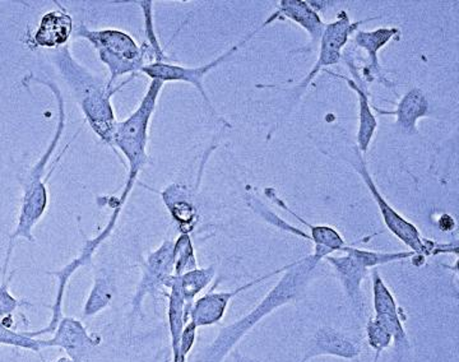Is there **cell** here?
<instances>
[{
    "instance_id": "obj_1",
    "label": "cell",
    "mask_w": 459,
    "mask_h": 362,
    "mask_svg": "<svg viewBox=\"0 0 459 362\" xmlns=\"http://www.w3.org/2000/svg\"><path fill=\"white\" fill-rule=\"evenodd\" d=\"M30 83H39L47 87L48 90L53 93L54 99L56 101L57 116L56 133L49 142V146L47 147L45 152L42 153L40 159H38L35 165L30 168L29 173L25 177L21 179V186H22V199H21L20 213H18L16 226L13 231L9 235L7 250H5V258L2 265V279L7 277L9 273V263H11L12 254H13L14 246L20 239L26 240L27 243H36L35 230L36 225L41 221L42 217L47 213L48 206H49V192H48V183L53 177L57 168V165L62 161L66 151L74 144L75 138L80 135V131L75 133L74 140L68 142L63 147L62 152L56 157V159L49 168L51 157L56 152L60 141H62L63 134H65L66 125V111H65V99L63 96L62 90L53 81L41 80L39 77L29 75L22 81L25 87H29Z\"/></svg>"
},
{
    "instance_id": "obj_2",
    "label": "cell",
    "mask_w": 459,
    "mask_h": 362,
    "mask_svg": "<svg viewBox=\"0 0 459 362\" xmlns=\"http://www.w3.org/2000/svg\"><path fill=\"white\" fill-rule=\"evenodd\" d=\"M319 263V259L313 254L292 262L279 282L256 304L255 309L221 328L212 342L199 352L195 362H223L262 319L303 295Z\"/></svg>"
},
{
    "instance_id": "obj_3",
    "label": "cell",
    "mask_w": 459,
    "mask_h": 362,
    "mask_svg": "<svg viewBox=\"0 0 459 362\" xmlns=\"http://www.w3.org/2000/svg\"><path fill=\"white\" fill-rule=\"evenodd\" d=\"M53 62L63 75L86 122L100 141L110 147L117 120L113 98L123 87L108 90V80L92 73L87 66L74 59L68 45L53 53Z\"/></svg>"
},
{
    "instance_id": "obj_4",
    "label": "cell",
    "mask_w": 459,
    "mask_h": 362,
    "mask_svg": "<svg viewBox=\"0 0 459 362\" xmlns=\"http://www.w3.org/2000/svg\"><path fill=\"white\" fill-rule=\"evenodd\" d=\"M75 38L84 39L98 51L99 59L108 71V90L131 83L142 68L148 65L144 45L137 44L129 33L120 30H90L80 23L74 30Z\"/></svg>"
},
{
    "instance_id": "obj_5",
    "label": "cell",
    "mask_w": 459,
    "mask_h": 362,
    "mask_svg": "<svg viewBox=\"0 0 459 362\" xmlns=\"http://www.w3.org/2000/svg\"><path fill=\"white\" fill-rule=\"evenodd\" d=\"M162 90H164V83L156 80L151 81L138 108L126 120L117 124L111 150L120 159L122 156L126 159L128 164L126 168H138L142 171L147 165L151 119L155 114Z\"/></svg>"
},
{
    "instance_id": "obj_6",
    "label": "cell",
    "mask_w": 459,
    "mask_h": 362,
    "mask_svg": "<svg viewBox=\"0 0 459 362\" xmlns=\"http://www.w3.org/2000/svg\"><path fill=\"white\" fill-rule=\"evenodd\" d=\"M356 153H358L359 162H360V165L356 166V171L360 174L365 185L370 190L371 195H373L374 201H376L377 206L379 208L383 221H385L388 230L391 231L398 240H401L404 246L410 247L411 252L415 253L418 258L424 259V261L427 256L448 254V253H453V254L457 256V244H455V246H440V244L434 243V241L424 239L421 234H420L419 228H416L413 223H411L409 220L402 217L401 214L385 201V197H383L379 190H377V186L376 183H374L369 170H368V165L364 156H362L359 151H356Z\"/></svg>"
},
{
    "instance_id": "obj_7",
    "label": "cell",
    "mask_w": 459,
    "mask_h": 362,
    "mask_svg": "<svg viewBox=\"0 0 459 362\" xmlns=\"http://www.w3.org/2000/svg\"><path fill=\"white\" fill-rule=\"evenodd\" d=\"M281 16L279 12H274L268 17L262 25L256 27L252 32L247 33L243 40L238 42L234 47H230L221 56H217L212 62L207 63V65L201 66H183L178 65H172V63H152L143 66L141 71V74L147 75L151 78V81L156 80L162 83L168 82H184L192 84L197 89L198 92L201 93L202 99H204V104L207 105L208 110L217 116L216 108H213L212 101L208 98L207 92H205L204 81L205 75L212 72L213 69L219 68L223 63L228 62L232 56H237L238 50L243 49L244 47L252 40L255 36L258 35L264 27L270 26L274 21L280 20Z\"/></svg>"
},
{
    "instance_id": "obj_8",
    "label": "cell",
    "mask_w": 459,
    "mask_h": 362,
    "mask_svg": "<svg viewBox=\"0 0 459 362\" xmlns=\"http://www.w3.org/2000/svg\"><path fill=\"white\" fill-rule=\"evenodd\" d=\"M120 213L122 212H120L119 210H114L105 228L93 237H87L80 226V234L81 237H82L83 244L78 255L72 259L68 264H65L62 270L47 272V274L56 277V298H54L53 305L49 306L51 310L50 322L48 323L47 327L41 328V330L26 332L27 336L41 338V336H45V334H53L54 332H56L57 324H59L63 316H65L63 315V304H65L66 289H68L72 277H74L81 268L89 267V265L93 264V255L96 254V252H98L99 247L102 246V243L113 234Z\"/></svg>"
},
{
    "instance_id": "obj_9",
    "label": "cell",
    "mask_w": 459,
    "mask_h": 362,
    "mask_svg": "<svg viewBox=\"0 0 459 362\" xmlns=\"http://www.w3.org/2000/svg\"><path fill=\"white\" fill-rule=\"evenodd\" d=\"M377 18H368V20L352 23L347 12L341 11L333 22L325 25V31H323L322 38L319 40L318 60L314 65L312 71L305 75L304 80L292 90L294 96H292V104L290 108H294L296 101L303 96L307 86L316 80V75L320 73L322 69H325V66L338 65L341 62L344 45L349 41L350 36L356 32L358 27L361 26L362 23L377 20Z\"/></svg>"
},
{
    "instance_id": "obj_10",
    "label": "cell",
    "mask_w": 459,
    "mask_h": 362,
    "mask_svg": "<svg viewBox=\"0 0 459 362\" xmlns=\"http://www.w3.org/2000/svg\"><path fill=\"white\" fill-rule=\"evenodd\" d=\"M174 276V241L165 240L151 252L142 264L141 279L132 297V315H143V304L148 297H156Z\"/></svg>"
},
{
    "instance_id": "obj_11",
    "label": "cell",
    "mask_w": 459,
    "mask_h": 362,
    "mask_svg": "<svg viewBox=\"0 0 459 362\" xmlns=\"http://www.w3.org/2000/svg\"><path fill=\"white\" fill-rule=\"evenodd\" d=\"M102 343L98 333L91 334L80 319L63 316L53 337L41 340L42 349H62L74 362H84Z\"/></svg>"
},
{
    "instance_id": "obj_12",
    "label": "cell",
    "mask_w": 459,
    "mask_h": 362,
    "mask_svg": "<svg viewBox=\"0 0 459 362\" xmlns=\"http://www.w3.org/2000/svg\"><path fill=\"white\" fill-rule=\"evenodd\" d=\"M290 265L291 264H287L285 267L280 268V270L271 272V273H267L265 276L250 280L246 285L238 286V288L230 289V291H208L207 294L198 297L193 303L192 307H190L189 321L195 322L198 328L211 327V325L217 324V323L222 321L223 316L228 312L230 303L235 297L243 294L244 291L258 286L259 283L264 282V280H270L272 277L277 276V274L283 273Z\"/></svg>"
},
{
    "instance_id": "obj_13",
    "label": "cell",
    "mask_w": 459,
    "mask_h": 362,
    "mask_svg": "<svg viewBox=\"0 0 459 362\" xmlns=\"http://www.w3.org/2000/svg\"><path fill=\"white\" fill-rule=\"evenodd\" d=\"M361 354L358 342L334 328L320 327L307 343L304 358L300 362H307L320 356H334L344 360H355Z\"/></svg>"
},
{
    "instance_id": "obj_14",
    "label": "cell",
    "mask_w": 459,
    "mask_h": 362,
    "mask_svg": "<svg viewBox=\"0 0 459 362\" xmlns=\"http://www.w3.org/2000/svg\"><path fill=\"white\" fill-rule=\"evenodd\" d=\"M57 9L47 12L32 36V44L41 49L59 50L68 45L74 32V17L56 2Z\"/></svg>"
},
{
    "instance_id": "obj_15",
    "label": "cell",
    "mask_w": 459,
    "mask_h": 362,
    "mask_svg": "<svg viewBox=\"0 0 459 362\" xmlns=\"http://www.w3.org/2000/svg\"><path fill=\"white\" fill-rule=\"evenodd\" d=\"M264 194L267 195L274 204L282 207L283 210L287 211L292 217H295L299 222L303 223L305 228L310 231L309 237H312V243L314 244L313 255L316 256V259H319V261H323L325 256L333 254L334 252H342L343 247L347 246L342 235H341L336 228L325 225L316 226L305 221L303 217L299 216L291 208L287 206L285 202L277 195L276 190L273 188L265 189Z\"/></svg>"
},
{
    "instance_id": "obj_16",
    "label": "cell",
    "mask_w": 459,
    "mask_h": 362,
    "mask_svg": "<svg viewBox=\"0 0 459 362\" xmlns=\"http://www.w3.org/2000/svg\"><path fill=\"white\" fill-rule=\"evenodd\" d=\"M325 259L336 272L346 297L350 298L356 309L361 310L364 305L361 286L369 270L350 252H344L343 255H328Z\"/></svg>"
},
{
    "instance_id": "obj_17",
    "label": "cell",
    "mask_w": 459,
    "mask_h": 362,
    "mask_svg": "<svg viewBox=\"0 0 459 362\" xmlns=\"http://www.w3.org/2000/svg\"><path fill=\"white\" fill-rule=\"evenodd\" d=\"M376 110L382 116H395V125L406 134H418V122L429 116L430 105L427 95L419 87H413L401 99L394 111H383L377 108Z\"/></svg>"
},
{
    "instance_id": "obj_18",
    "label": "cell",
    "mask_w": 459,
    "mask_h": 362,
    "mask_svg": "<svg viewBox=\"0 0 459 362\" xmlns=\"http://www.w3.org/2000/svg\"><path fill=\"white\" fill-rule=\"evenodd\" d=\"M400 30L394 29V27H391V29L380 27V29L374 30V31L356 32L355 44L367 51L368 56H369V66L365 69V77L368 80H377L380 82L385 83V86H389V81H386L385 75H383L377 54L388 42H391L394 39L400 38Z\"/></svg>"
},
{
    "instance_id": "obj_19",
    "label": "cell",
    "mask_w": 459,
    "mask_h": 362,
    "mask_svg": "<svg viewBox=\"0 0 459 362\" xmlns=\"http://www.w3.org/2000/svg\"><path fill=\"white\" fill-rule=\"evenodd\" d=\"M155 193L161 195L162 202L168 207L181 234H189L190 231L195 230L198 222V212L186 186L172 184L164 192L155 190Z\"/></svg>"
},
{
    "instance_id": "obj_20",
    "label": "cell",
    "mask_w": 459,
    "mask_h": 362,
    "mask_svg": "<svg viewBox=\"0 0 459 362\" xmlns=\"http://www.w3.org/2000/svg\"><path fill=\"white\" fill-rule=\"evenodd\" d=\"M277 12L280 16L289 18L309 33L310 49L307 51L312 50L314 45H316L322 38L325 27L318 12L309 4V2H304V0H281Z\"/></svg>"
},
{
    "instance_id": "obj_21",
    "label": "cell",
    "mask_w": 459,
    "mask_h": 362,
    "mask_svg": "<svg viewBox=\"0 0 459 362\" xmlns=\"http://www.w3.org/2000/svg\"><path fill=\"white\" fill-rule=\"evenodd\" d=\"M331 74L336 75L334 73ZM336 77L346 81L350 89L355 90L356 95H358L359 108H360V110H359V119H360V122H359V131L358 135H356V140H358L359 152H360L362 156L367 155L377 128V116H374L373 110H371L367 90H364L361 83L355 82L351 78L344 77V75H336Z\"/></svg>"
},
{
    "instance_id": "obj_22",
    "label": "cell",
    "mask_w": 459,
    "mask_h": 362,
    "mask_svg": "<svg viewBox=\"0 0 459 362\" xmlns=\"http://www.w3.org/2000/svg\"><path fill=\"white\" fill-rule=\"evenodd\" d=\"M115 291H117V283H115L113 273L105 268L96 270L92 288L84 303L83 315L87 318L96 316L108 309L113 303Z\"/></svg>"
},
{
    "instance_id": "obj_23",
    "label": "cell",
    "mask_w": 459,
    "mask_h": 362,
    "mask_svg": "<svg viewBox=\"0 0 459 362\" xmlns=\"http://www.w3.org/2000/svg\"><path fill=\"white\" fill-rule=\"evenodd\" d=\"M214 276H216V267L214 265H210L207 268H195V270L186 272L181 276H172V280L179 289L181 297L186 301L188 312H190V307L197 300L199 295L211 285Z\"/></svg>"
},
{
    "instance_id": "obj_24",
    "label": "cell",
    "mask_w": 459,
    "mask_h": 362,
    "mask_svg": "<svg viewBox=\"0 0 459 362\" xmlns=\"http://www.w3.org/2000/svg\"><path fill=\"white\" fill-rule=\"evenodd\" d=\"M18 270L9 272L7 277L2 279L0 282V322L5 327L14 330V314L21 309V307H32L31 301L25 300V298H18L12 294L11 285L16 277Z\"/></svg>"
},
{
    "instance_id": "obj_25",
    "label": "cell",
    "mask_w": 459,
    "mask_h": 362,
    "mask_svg": "<svg viewBox=\"0 0 459 362\" xmlns=\"http://www.w3.org/2000/svg\"><path fill=\"white\" fill-rule=\"evenodd\" d=\"M373 305L376 316L401 318L397 301L377 271H373Z\"/></svg>"
},
{
    "instance_id": "obj_26",
    "label": "cell",
    "mask_w": 459,
    "mask_h": 362,
    "mask_svg": "<svg viewBox=\"0 0 459 362\" xmlns=\"http://www.w3.org/2000/svg\"><path fill=\"white\" fill-rule=\"evenodd\" d=\"M195 268H198L197 258L190 235L181 234L174 241V276H181Z\"/></svg>"
},
{
    "instance_id": "obj_27",
    "label": "cell",
    "mask_w": 459,
    "mask_h": 362,
    "mask_svg": "<svg viewBox=\"0 0 459 362\" xmlns=\"http://www.w3.org/2000/svg\"><path fill=\"white\" fill-rule=\"evenodd\" d=\"M0 346L13 347V349H25V351L33 352L40 355L42 358L41 338H32L27 336L26 332H18L5 327L0 322Z\"/></svg>"
},
{
    "instance_id": "obj_28",
    "label": "cell",
    "mask_w": 459,
    "mask_h": 362,
    "mask_svg": "<svg viewBox=\"0 0 459 362\" xmlns=\"http://www.w3.org/2000/svg\"><path fill=\"white\" fill-rule=\"evenodd\" d=\"M142 12L144 18V33H146L148 47H150L151 56H152V63H171L170 59L166 56L165 51L162 50L157 39L155 27H153V3L140 2Z\"/></svg>"
},
{
    "instance_id": "obj_29",
    "label": "cell",
    "mask_w": 459,
    "mask_h": 362,
    "mask_svg": "<svg viewBox=\"0 0 459 362\" xmlns=\"http://www.w3.org/2000/svg\"><path fill=\"white\" fill-rule=\"evenodd\" d=\"M367 338L368 343L376 351V354H382L383 351H385L394 343V337L374 318L368 322Z\"/></svg>"
},
{
    "instance_id": "obj_30",
    "label": "cell",
    "mask_w": 459,
    "mask_h": 362,
    "mask_svg": "<svg viewBox=\"0 0 459 362\" xmlns=\"http://www.w3.org/2000/svg\"><path fill=\"white\" fill-rule=\"evenodd\" d=\"M232 356H234L235 362H261L258 360H253V358H247V356L241 354L240 351H235Z\"/></svg>"
},
{
    "instance_id": "obj_31",
    "label": "cell",
    "mask_w": 459,
    "mask_h": 362,
    "mask_svg": "<svg viewBox=\"0 0 459 362\" xmlns=\"http://www.w3.org/2000/svg\"><path fill=\"white\" fill-rule=\"evenodd\" d=\"M53 362H74L71 360V358H68V356H62V358H56V361Z\"/></svg>"
},
{
    "instance_id": "obj_32",
    "label": "cell",
    "mask_w": 459,
    "mask_h": 362,
    "mask_svg": "<svg viewBox=\"0 0 459 362\" xmlns=\"http://www.w3.org/2000/svg\"><path fill=\"white\" fill-rule=\"evenodd\" d=\"M380 355L382 354H376V358H374L373 362H379Z\"/></svg>"
}]
</instances>
